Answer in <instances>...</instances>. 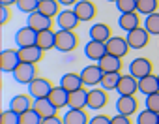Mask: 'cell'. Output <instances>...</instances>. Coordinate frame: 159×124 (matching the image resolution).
Listing matches in <instances>:
<instances>
[{
    "mask_svg": "<svg viewBox=\"0 0 159 124\" xmlns=\"http://www.w3.org/2000/svg\"><path fill=\"white\" fill-rule=\"evenodd\" d=\"M13 79L19 83V85H30L34 79L39 77V70H38V64H28V62H21L17 66V70L11 74Z\"/></svg>",
    "mask_w": 159,
    "mask_h": 124,
    "instance_id": "cell-1",
    "label": "cell"
},
{
    "mask_svg": "<svg viewBox=\"0 0 159 124\" xmlns=\"http://www.w3.org/2000/svg\"><path fill=\"white\" fill-rule=\"evenodd\" d=\"M79 45V36L73 30H58L56 32V51L60 53H71Z\"/></svg>",
    "mask_w": 159,
    "mask_h": 124,
    "instance_id": "cell-2",
    "label": "cell"
},
{
    "mask_svg": "<svg viewBox=\"0 0 159 124\" xmlns=\"http://www.w3.org/2000/svg\"><path fill=\"white\" fill-rule=\"evenodd\" d=\"M19 64H21L19 49H4L0 53V70L4 74H13Z\"/></svg>",
    "mask_w": 159,
    "mask_h": 124,
    "instance_id": "cell-3",
    "label": "cell"
},
{
    "mask_svg": "<svg viewBox=\"0 0 159 124\" xmlns=\"http://www.w3.org/2000/svg\"><path fill=\"white\" fill-rule=\"evenodd\" d=\"M129 74L137 79H142L146 75H152L153 74V64L150 58H144V56H139V58H133L129 62Z\"/></svg>",
    "mask_w": 159,
    "mask_h": 124,
    "instance_id": "cell-4",
    "label": "cell"
},
{
    "mask_svg": "<svg viewBox=\"0 0 159 124\" xmlns=\"http://www.w3.org/2000/svg\"><path fill=\"white\" fill-rule=\"evenodd\" d=\"M52 83L45 77H38L34 79L30 85H28V94L34 98V100H43V98H49L51 90H52Z\"/></svg>",
    "mask_w": 159,
    "mask_h": 124,
    "instance_id": "cell-5",
    "label": "cell"
},
{
    "mask_svg": "<svg viewBox=\"0 0 159 124\" xmlns=\"http://www.w3.org/2000/svg\"><path fill=\"white\" fill-rule=\"evenodd\" d=\"M81 77H83V83L84 87H98L101 83V77H103V70L99 68V64H88L81 70Z\"/></svg>",
    "mask_w": 159,
    "mask_h": 124,
    "instance_id": "cell-6",
    "label": "cell"
},
{
    "mask_svg": "<svg viewBox=\"0 0 159 124\" xmlns=\"http://www.w3.org/2000/svg\"><path fill=\"white\" fill-rule=\"evenodd\" d=\"M127 43L131 49H144L150 43V32L144 26H137L135 30L127 32Z\"/></svg>",
    "mask_w": 159,
    "mask_h": 124,
    "instance_id": "cell-7",
    "label": "cell"
},
{
    "mask_svg": "<svg viewBox=\"0 0 159 124\" xmlns=\"http://www.w3.org/2000/svg\"><path fill=\"white\" fill-rule=\"evenodd\" d=\"M79 23H81V19L77 17V13L71 8H66L56 15V25L60 30H75L79 26Z\"/></svg>",
    "mask_w": 159,
    "mask_h": 124,
    "instance_id": "cell-8",
    "label": "cell"
},
{
    "mask_svg": "<svg viewBox=\"0 0 159 124\" xmlns=\"http://www.w3.org/2000/svg\"><path fill=\"white\" fill-rule=\"evenodd\" d=\"M73 12L77 13V17L81 19V23H86V21H92L98 13V8L92 0H79V2L73 6Z\"/></svg>",
    "mask_w": 159,
    "mask_h": 124,
    "instance_id": "cell-9",
    "label": "cell"
},
{
    "mask_svg": "<svg viewBox=\"0 0 159 124\" xmlns=\"http://www.w3.org/2000/svg\"><path fill=\"white\" fill-rule=\"evenodd\" d=\"M36 41H38V32H36L34 28H30L28 25H26V26H21V28L15 32V45H17V49L36 45Z\"/></svg>",
    "mask_w": 159,
    "mask_h": 124,
    "instance_id": "cell-10",
    "label": "cell"
},
{
    "mask_svg": "<svg viewBox=\"0 0 159 124\" xmlns=\"http://www.w3.org/2000/svg\"><path fill=\"white\" fill-rule=\"evenodd\" d=\"M105 45H107L109 55H114V56H120V58L127 56V53L131 49L129 43H127V38H122V36H112Z\"/></svg>",
    "mask_w": 159,
    "mask_h": 124,
    "instance_id": "cell-11",
    "label": "cell"
},
{
    "mask_svg": "<svg viewBox=\"0 0 159 124\" xmlns=\"http://www.w3.org/2000/svg\"><path fill=\"white\" fill-rule=\"evenodd\" d=\"M26 25H28L30 28H34L36 32L51 30V26H52V19H51V17H47V15H43L39 10H36L34 13L26 15Z\"/></svg>",
    "mask_w": 159,
    "mask_h": 124,
    "instance_id": "cell-12",
    "label": "cell"
},
{
    "mask_svg": "<svg viewBox=\"0 0 159 124\" xmlns=\"http://www.w3.org/2000/svg\"><path fill=\"white\" fill-rule=\"evenodd\" d=\"M107 103H109V94H107L105 88L94 87L92 90H88V107H90V109L99 111V109H103Z\"/></svg>",
    "mask_w": 159,
    "mask_h": 124,
    "instance_id": "cell-13",
    "label": "cell"
},
{
    "mask_svg": "<svg viewBox=\"0 0 159 124\" xmlns=\"http://www.w3.org/2000/svg\"><path fill=\"white\" fill-rule=\"evenodd\" d=\"M116 111L120 115H127V117L139 113V100L135 98V94L133 96H118V100H116Z\"/></svg>",
    "mask_w": 159,
    "mask_h": 124,
    "instance_id": "cell-14",
    "label": "cell"
},
{
    "mask_svg": "<svg viewBox=\"0 0 159 124\" xmlns=\"http://www.w3.org/2000/svg\"><path fill=\"white\" fill-rule=\"evenodd\" d=\"M116 92L120 96H133L139 92V79L133 77L131 74L129 75H122L120 77V83L116 87Z\"/></svg>",
    "mask_w": 159,
    "mask_h": 124,
    "instance_id": "cell-15",
    "label": "cell"
},
{
    "mask_svg": "<svg viewBox=\"0 0 159 124\" xmlns=\"http://www.w3.org/2000/svg\"><path fill=\"white\" fill-rule=\"evenodd\" d=\"M88 34H90V40H96V41H101V43H107L112 38V30L107 23H94L90 26Z\"/></svg>",
    "mask_w": 159,
    "mask_h": 124,
    "instance_id": "cell-16",
    "label": "cell"
},
{
    "mask_svg": "<svg viewBox=\"0 0 159 124\" xmlns=\"http://www.w3.org/2000/svg\"><path fill=\"white\" fill-rule=\"evenodd\" d=\"M105 55H107V45L101 43V41L90 40V41L84 45V56H86L88 60H96V62H99Z\"/></svg>",
    "mask_w": 159,
    "mask_h": 124,
    "instance_id": "cell-17",
    "label": "cell"
},
{
    "mask_svg": "<svg viewBox=\"0 0 159 124\" xmlns=\"http://www.w3.org/2000/svg\"><path fill=\"white\" fill-rule=\"evenodd\" d=\"M67 107L69 109H86L88 107V90L83 87V88H79V90L69 92Z\"/></svg>",
    "mask_w": 159,
    "mask_h": 124,
    "instance_id": "cell-18",
    "label": "cell"
},
{
    "mask_svg": "<svg viewBox=\"0 0 159 124\" xmlns=\"http://www.w3.org/2000/svg\"><path fill=\"white\" fill-rule=\"evenodd\" d=\"M99 68L103 70V74H112V72H120L122 74V68H124V62L120 56H114V55H105L99 62Z\"/></svg>",
    "mask_w": 159,
    "mask_h": 124,
    "instance_id": "cell-19",
    "label": "cell"
},
{
    "mask_svg": "<svg viewBox=\"0 0 159 124\" xmlns=\"http://www.w3.org/2000/svg\"><path fill=\"white\" fill-rule=\"evenodd\" d=\"M32 107H34V98L30 94H17V96H13L10 100V109H13L19 115L32 109Z\"/></svg>",
    "mask_w": 159,
    "mask_h": 124,
    "instance_id": "cell-20",
    "label": "cell"
},
{
    "mask_svg": "<svg viewBox=\"0 0 159 124\" xmlns=\"http://www.w3.org/2000/svg\"><path fill=\"white\" fill-rule=\"evenodd\" d=\"M43 49H39L38 45H30V47H23L19 49L21 55V62H28V64H39V60H43Z\"/></svg>",
    "mask_w": 159,
    "mask_h": 124,
    "instance_id": "cell-21",
    "label": "cell"
},
{
    "mask_svg": "<svg viewBox=\"0 0 159 124\" xmlns=\"http://www.w3.org/2000/svg\"><path fill=\"white\" fill-rule=\"evenodd\" d=\"M60 87L66 88L67 92H73V90H79V88H83L84 83H83V77L81 74H73V72H67L62 75L60 79Z\"/></svg>",
    "mask_w": 159,
    "mask_h": 124,
    "instance_id": "cell-22",
    "label": "cell"
},
{
    "mask_svg": "<svg viewBox=\"0 0 159 124\" xmlns=\"http://www.w3.org/2000/svg\"><path fill=\"white\" fill-rule=\"evenodd\" d=\"M118 26L125 32L135 30L137 26H140V13L139 12H131V13H122L118 17Z\"/></svg>",
    "mask_w": 159,
    "mask_h": 124,
    "instance_id": "cell-23",
    "label": "cell"
},
{
    "mask_svg": "<svg viewBox=\"0 0 159 124\" xmlns=\"http://www.w3.org/2000/svg\"><path fill=\"white\" fill-rule=\"evenodd\" d=\"M62 118L64 124H90V117L86 109H67V113Z\"/></svg>",
    "mask_w": 159,
    "mask_h": 124,
    "instance_id": "cell-24",
    "label": "cell"
},
{
    "mask_svg": "<svg viewBox=\"0 0 159 124\" xmlns=\"http://www.w3.org/2000/svg\"><path fill=\"white\" fill-rule=\"evenodd\" d=\"M139 92H142L144 96H150L153 92H159V79L157 75H146L142 79H139Z\"/></svg>",
    "mask_w": 159,
    "mask_h": 124,
    "instance_id": "cell-25",
    "label": "cell"
},
{
    "mask_svg": "<svg viewBox=\"0 0 159 124\" xmlns=\"http://www.w3.org/2000/svg\"><path fill=\"white\" fill-rule=\"evenodd\" d=\"M36 45L43 51H49V49H54L56 47V32L52 30H41L38 32V41Z\"/></svg>",
    "mask_w": 159,
    "mask_h": 124,
    "instance_id": "cell-26",
    "label": "cell"
},
{
    "mask_svg": "<svg viewBox=\"0 0 159 124\" xmlns=\"http://www.w3.org/2000/svg\"><path fill=\"white\" fill-rule=\"evenodd\" d=\"M67 100H69V92H67L66 88H62L60 85L54 87V88L51 90V94H49V102H51L54 107H58V109L66 107V105H67Z\"/></svg>",
    "mask_w": 159,
    "mask_h": 124,
    "instance_id": "cell-27",
    "label": "cell"
},
{
    "mask_svg": "<svg viewBox=\"0 0 159 124\" xmlns=\"http://www.w3.org/2000/svg\"><path fill=\"white\" fill-rule=\"evenodd\" d=\"M34 109L41 115V118L52 117V115H56V111H58V107H54V105L49 102V98H43V100H34Z\"/></svg>",
    "mask_w": 159,
    "mask_h": 124,
    "instance_id": "cell-28",
    "label": "cell"
},
{
    "mask_svg": "<svg viewBox=\"0 0 159 124\" xmlns=\"http://www.w3.org/2000/svg\"><path fill=\"white\" fill-rule=\"evenodd\" d=\"M38 10L43 13V15H47V17H56L62 10H60V2L58 0H39V6H38Z\"/></svg>",
    "mask_w": 159,
    "mask_h": 124,
    "instance_id": "cell-29",
    "label": "cell"
},
{
    "mask_svg": "<svg viewBox=\"0 0 159 124\" xmlns=\"http://www.w3.org/2000/svg\"><path fill=\"white\" fill-rule=\"evenodd\" d=\"M120 77H122V74H120V72L103 74L99 87H101V88H105V90H116V87H118V83H120Z\"/></svg>",
    "mask_w": 159,
    "mask_h": 124,
    "instance_id": "cell-30",
    "label": "cell"
},
{
    "mask_svg": "<svg viewBox=\"0 0 159 124\" xmlns=\"http://www.w3.org/2000/svg\"><path fill=\"white\" fill-rule=\"evenodd\" d=\"M159 10V0H137V12L140 15H150Z\"/></svg>",
    "mask_w": 159,
    "mask_h": 124,
    "instance_id": "cell-31",
    "label": "cell"
},
{
    "mask_svg": "<svg viewBox=\"0 0 159 124\" xmlns=\"http://www.w3.org/2000/svg\"><path fill=\"white\" fill-rule=\"evenodd\" d=\"M137 124H159V113H153L144 107L137 113Z\"/></svg>",
    "mask_w": 159,
    "mask_h": 124,
    "instance_id": "cell-32",
    "label": "cell"
},
{
    "mask_svg": "<svg viewBox=\"0 0 159 124\" xmlns=\"http://www.w3.org/2000/svg\"><path fill=\"white\" fill-rule=\"evenodd\" d=\"M144 28L150 32V36H159V12L146 15V19H144Z\"/></svg>",
    "mask_w": 159,
    "mask_h": 124,
    "instance_id": "cell-33",
    "label": "cell"
},
{
    "mask_svg": "<svg viewBox=\"0 0 159 124\" xmlns=\"http://www.w3.org/2000/svg\"><path fill=\"white\" fill-rule=\"evenodd\" d=\"M41 115L32 107V109H28V111H25V113H21V124H41Z\"/></svg>",
    "mask_w": 159,
    "mask_h": 124,
    "instance_id": "cell-34",
    "label": "cell"
},
{
    "mask_svg": "<svg viewBox=\"0 0 159 124\" xmlns=\"http://www.w3.org/2000/svg\"><path fill=\"white\" fill-rule=\"evenodd\" d=\"M38 6H39V0H17L19 12H21V13H26V15L34 13V12L38 10Z\"/></svg>",
    "mask_w": 159,
    "mask_h": 124,
    "instance_id": "cell-35",
    "label": "cell"
},
{
    "mask_svg": "<svg viewBox=\"0 0 159 124\" xmlns=\"http://www.w3.org/2000/svg\"><path fill=\"white\" fill-rule=\"evenodd\" d=\"M0 124H21V115L8 107L6 111H2V115H0Z\"/></svg>",
    "mask_w": 159,
    "mask_h": 124,
    "instance_id": "cell-36",
    "label": "cell"
},
{
    "mask_svg": "<svg viewBox=\"0 0 159 124\" xmlns=\"http://www.w3.org/2000/svg\"><path fill=\"white\" fill-rule=\"evenodd\" d=\"M116 10H118L120 13L137 12V0H118V2H116Z\"/></svg>",
    "mask_w": 159,
    "mask_h": 124,
    "instance_id": "cell-37",
    "label": "cell"
},
{
    "mask_svg": "<svg viewBox=\"0 0 159 124\" xmlns=\"http://www.w3.org/2000/svg\"><path fill=\"white\" fill-rule=\"evenodd\" d=\"M144 107L150 109V111H153V113H159V92H153V94L146 96Z\"/></svg>",
    "mask_w": 159,
    "mask_h": 124,
    "instance_id": "cell-38",
    "label": "cell"
},
{
    "mask_svg": "<svg viewBox=\"0 0 159 124\" xmlns=\"http://www.w3.org/2000/svg\"><path fill=\"white\" fill-rule=\"evenodd\" d=\"M0 13H2V17H0V25H8L11 21V10H10V6H2V8H0Z\"/></svg>",
    "mask_w": 159,
    "mask_h": 124,
    "instance_id": "cell-39",
    "label": "cell"
},
{
    "mask_svg": "<svg viewBox=\"0 0 159 124\" xmlns=\"http://www.w3.org/2000/svg\"><path fill=\"white\" fill-rule=\"evenodd\" d=\"M111 118H112V117L99 113V115H96V117L90 118V124H111Z\"/></svg>",
    "mask_w": 159,
    "mask_h": 124,
    "instance_id": "cell-40",
    "label": "cell"
},
{
    "mask_svg": "<svg viewBox=\"0 0 159 124\" xmlns=\"http://www.w3.org/2000/svg\"><path fill=\"white\" fill-rule=\"evenodd\" d=\"M111 124H131V117H127V115H114L112 118H111Z\"/></svg>",
    "mask_w": 159,
    "mask_h": 124,
    "instance_id": "cell-41",
    "label": "cell"
},
{
    "mask_svg": "<svg viewBox=\"0 0 159 124\" xmlns=\"http://www.w3.org/2000/svg\"><path fill=\"white\" fill-rule=\"evenodd\" d=\"M41 124H64V118H60L58 115H52V117H47L41 120Z\"/></svg>",
    "mask_w": 159,
    "mask_h": 124,
    "instance_id": "cell-42",
    "label": "cell"
},
{
    "mask_svg": "<svg viewBox=\"0 0 159 124\" xmlns=\"http://www.w3.org/2000/svg\"><path fill=\"white\" fill-rule=\"evenodd\" d=\"M58 2H60V6H64V8H73L79 0H58Z\"/></svg>",
    "mask_w": 159,
    "mask_h": 124,
    "instance_id": "cell-43",
    "label": "cell"
},
{
    "mask_svg": "<svg viewBox=\"0 0 159 124\" xmlns=\"http://www.w3.org/2000/svg\"><path fill=\"white\" fill-rule=\"evenodd\" d=\"M17 6V0H0V6Z\"/></svg>",
    "mask_w": 159,
    "mask_h": 124,
    "instance_id": "cell-44",
    "label": "cell"
},
{
    "mask_svg": "<svg viewBox=\"0 0 159 124\" xmlns=\"http://www.w3.org/2000/svg\"><path fill=\"white\" fill-rule=\"evenodd\" d=\"M107 2H114V4H116V2H118V0H107Z\"/></svg>",
    "mask_w": 159,
    "mask_h": 124,
    "instance_id": "cell-45",
    "label": "cell"
},
{
    "mask_svg": "<svg viewBox=\"0 0 159 124\" xmlns=\"http://www.w3.org/2000/svg\"><path fill=\"white\" fill-rule=\"evenodd\" d=\"M157 79H159V74H157Z\"/></svg>",
    "mask_w": 159,
    "mask_h": 124,
    "instance_id": "cell-46",
    "label": "cell"
}]
</instances>
